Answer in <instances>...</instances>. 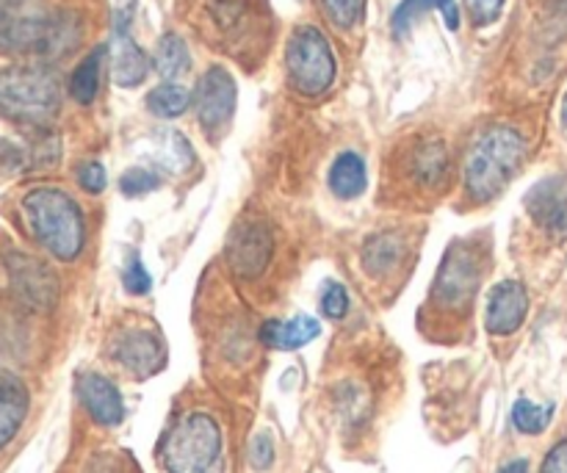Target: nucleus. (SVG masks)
<instances>
[{"label": "nucleus", "mask_w": 567, "mask_h": 473, "mask_svg": "<svg viewBox=\"0 0 567 473\" xmlns=\"http://www.w3.org/2000/svg\"><path fill=\"white\" fill-rule=\"evenodd\" d=\"M554 408L551 404H535L529 399H518L513 408V426L524 435H540L551 424Z\"/></svg>", "instance_id": "nucleus-25"}, {"label": "nucleus", "mask_w": 567, "mask_h": 473, "mask_svg": "<svg viewBox=\"0 0 567 473\" xmlns=\"http://www.w3.org/2000/svg\"><path fill=\"white\" fill-rule=\"evenodd\" d=\"M369 186V175H365V161L358 153L347 150L338 155L330 166V192L338 199H358Z\"/></svg>", "instance_id": "nucleus-16"}, {"label": "nucleus", "mask_w": 567, "mask_h": 473, "mask_svg": "<svg viewBox=\"0 0 567 473\" xmlns=\"http://www.w3.org/2000/svg\"><path fill=\"white\" fill-rule=\"evenodd\" d=\"M20 214L28 233L61 264H72L86 247L83 210L64 188L37 186L22 194Z\"/></svg>", "instance_id": "nucleus-1"}, {"label": "nucleus", "mask_w": 567, "mask_h": 473, "mask_svg": "<svg viewBox=\"0 0 567 473\" xmlns=\"http://www.w3.org/2000/svg\"><path fill=\"white\" fill-rule=\"evenodd\" d=\"M199 11L216 42L230 50H241L260 25V6L255 0H203Z\"/></svg>", "instance_id": "nucleus-8"}, {"label": "nucleus", "mask_w": 567, "mask_h": 473, "mask_svg": "<svg viewBox=\"0 0 567 473\" xmlns=\"http://www.w3.org/2000/svg\"><path fill=\"white\" fill-rule=\"evenodd\" d=\"M116 363L125 371H131L133 377L144 380V377H153L155 371L164 369L166 363V349L161 343V338L150 330H127L111 347Z\"/></svg>", "instance_id": "nucleus-9"}, {"label": "nucleus", "mask_w": 567, "mask_h": 473, "mask_svg": "<svg viewBox=\"0 0 567 473\" xmlns=\"http://www.w3.org/2000/svg\"><path fill=\"white\" fill-rule=\"evenodd\" d=\"M402 249H404V244L399 241L396 233H380V236H374L363 247L365 269L377 277L388 275V271L396 269L399 258H402Z\"/></svg>", "instance_id": "nucleus-21"}, {"label": "nucleus", "mask_w": 567, "mask_h": 473, "mask_svg": "<svg viewBox=\"0 0 567 473\" xmlns=\"http://www.w3.org/2000/svg\"><path fill=\"white\" fill-rule=\"evenodd\" d=\"M78 183H81V188L86 194L103 192L105 183H109L103 164H97V161H86V164L78 166Z\"/></svg>", "instance_id": "nucleus-30"}, {"label": "nucleus", "mask_w": 567, "mask_h": 473, "mask_svg": "<svg viewBox=\"0 0 567 473\" xmlns=\"http://www.w3.org/2000/svg\"><path fill=\"white\" fill-rule=\"evenodd\" d=\"M105 53H109V48H105V44H100V48H94L92 53H89L86 59L75 66V72H72V78H70V97L75 100V103L89 105L94 97H97L100 78H103Z\"/></svg>", "instance_id": "nucleus-19"}, {"label": "nucleus", "mask_w": 567, "mask_h": 473, "mask_svg": "<svg viewBox=\"0 0 567 473\" xmlns=\"http://www.w3.org/2000/svg\"><path fill=\"white\" fill-rule=\"evenodd\" d=\"M321 336V325L313 316H297L291 321L271 319L260 327V341L269 349H282V352H293L308 343H313Z\"/></svg>", "instance_id": "nucleus-14"}, {"label": "nucleus", "mask_w": 567, "mask_h": 473, "mask_svg": "<svg viewBox=\"0 0 567 473\" xmlns=\"http://www.w3.org/2000/svg\"><path fill=\"white\" fill-rule=\"evenodd\" d=\"M498 473H529V463L526 460H513V463L504 465Z\"/></svg>", "instance_id": "nucleus-34"}, {"label": "nucleus", "mask_w": 567, "mask_h": 473, "mask_svg": "<svg viewBox=\"0 0 567 473\" xmlns=\"http://www.w3.org/2000/svg\"><path fill=\"white\" fill-rule=\"evenodd\" d=\"M227 258L236 275L241 277H258L266 269L271 258V236L264 225L249 222V225L238 227L236 236L230 238L227 247Z\"/></svg>", "instance_id": "nucleus-11"}, {"label": "nucleus", "mask_w": 567, "mask_h": 473, "mask_svg": "<svg viewBox=\"0 0 567 473\" xmlns=\"http://www.w3.org/2000/svg\"><path fill=\"white\" fill-rule=\"evenodd\" d=\"M526 155V142L515 127L498 125L482 133L465 158V192L476 203L496 199L515 172L520 169Z\"/></svg>", "instance_id": "nucleus-3"}, {"label": "nucleus", "mask_w": 567, "mask_h": 473, "mask_svg": "<svg viewBox=\"0 0 567 473\" xmlns=\"http://www.w3.org/2000/svg\"><path fill=\"white\" fill-rule=\"evenodd\" d=\"M449 169V155L443 142H426L421 144L419 153L413 158V175L419 177V183L424 186H437V183L446 177Z\"/></svg>", "instance_id": "nucleus-24"}, {"label": "nucleus", "mask_w": 567, "mask_h": 473, "mask_svg": "<svg viewBox=\"0 0 567 473\" xmlns=\"http://www.w3.org/2000/svg\"><path fill=\"white\" fill-rule=\"evenodd\" d=\"M75 25L39 0H0V50L14 55H53L72 48Z\"/></svg>", "instance_id": "nucleus-2"}, {"label": "nucleus", "mask_w": 567, "mask_h": 473, "mask_svg": "<svg viewBox=\"0 0 567 473\" xmlns=\"http://www.w3.org/2000/svg\"><path fill=\"white\" fill-rule=\"evenodd\" d=\"M221 457V430L214 415H181L158 446V463L166 473H214Z\"/></svg>", "instance_id": "nucleus-5"}, {"label": "nucleus", "mask_w": 567, "mask_h": 473, "mask_svg": "<svg viewBox=\"0 0 567 473\" xmlns=\"http://www.w3.org/2000/svg\"><path fill=\"white\" fill-rule=\"evenodd\" d=\"M319 305H321V313H324L327 319H332V321L343 319V316L349 313L347 288H343L341 282H330V286L324 288V294H321Z\"/></svg>", "instance_id": "nucleus-28"}, {"label": "nucleus", "mask_w": 567, "mask_h": 473, "mask_svg": "<svg viewBox=\"0 0 567 473\" xmlns=\"http://www.w3.org/2000/svg\"><path fill=\"white\" fill-rule=\"evenodd\" d=\"M153 66L164 81H175V78L186 75L188 66H192V53H188V44L183 42V37H177L175 31L164 33L155 44Z\"/></svg>", "instance_id": "nucleus-20"}, {"label": "nucleus", "mask_w": 567, "mask_h": 473, "mask_svg": "<svg viewBox=\"0 0 567 473\" xmlns=\"http://www.w3.org/2000/svg\"><path fill=\"white\" fill-rule=\"evenodd\" d=\"M432 9L443 11V17H446V25L452 28V31H457L460 9L454 0H402L391 17L393 33H396V37H408L410 28L415 25V20H419V17H424L426 11H432Z\"/></svg>", "instance_id": "nucleus-18"}, {"label": "nucleus", "mask_w": 567, "mask_h": 473, "mask_svg": "<svg viewBox=\"0 0 567 473\" xmlns=\"http://www.w3.org/2000/svg\"><path fill=\"white\" fill-rule=\"evenodd\" d=\"M28 408H31V397L20 377L0 369V452L14 441L20 426L25 424Z\"/></svg>", "instance_id": "nucleus-13"}, {"label": "nucleus", "mask_w": 567, "mask_h": 473, "mask_svg": "<svg viewBox=\"0 0 567 473\" xmlns=\"http://www.w3.org/2000/svg\"><path fill=\"white\" fill-rule=\"evenodd\" d=\"M563 188H565V183L559 181V177H548V181L537 183V186L532 188L529 197H526V208H529L532 219H535L537 225L548 227L551 216L557 214L559 205L565 203Z\"/></svg>", "instance_id": "nucleus-23"}, {"label": "nucleus", "mask_w": 567, "mask_h": 473, "mask_svg": "<svg viewBox=\"0 0 567 473\" xmlns=\"http://www.w3.org/2000/svg\"><path fill=\"white\" fill-rule=\"evenodd\" d=\"M507 0H468V11L474 17V25H491L493 20L502 17V9Z\"/></svg>", "instance_id": "nucleus-31"}, {"label": "nucleus", "mask_w": 567, "mask_h": 473, "mask_svg": "<svg viewBox=\"0 0 567 473\" xmlns=\"http://www.w3.org/2000/svg\"><path fill=\"white\" fill-rule=\"evenodd\" d=\"M122 282H125L127 294H133V297H144V294H150V288H153V277L147 275V269H144V264L138 260V255H133V258L127 260Z\"/></svg>", "instance_id": "nucleus-29"}, {"label": "nucleus", "mask_w": 567, "mask_h": 473, "mask_svg": "<svg viewBox=\"0 0 567 473\" xmlns=\"http://www.w3.org/2000/svg\"><path fill=\"white\" fill-rule=\"evenodd\" d=\"M192 103L194 111H197V120L199 125H203V131L208 133L210 138L221 136V133L227 131V125L233 122L238 103V89L230 72L221 70V66H210V70L197 81Z\"/></svg>", "instance_id": "nucleus-7"}, {"label": "nucleus", "mask_w": 567, "mask_h": 473, "mask_svg": "<svg viewBox=\"0 0 567 473\" xmlns=\"http://www.w3.org/2000/svg\"><path fill=\"white\" fill-rule=\"evenodd\" d=\"M78 397H81L83 408L92 415V421H97L100 426H116L125 419L122 393L103 374H92L89 371V374L78 377Z\"/></svg>", "instance_id": "nucleus-12"}, {"label": "nucleus", "mask_w": 567, "mask_h": 473, "mask_svg": "<svg viewBox=\"0 0 567 473\" xmlns=\"http://www.w3.org/2000/svg\"><path fill=\"white\" fill-rule=\"evenodd\" d=\"M59 78L44 66H6L0 70V116L17 125L42 127L59 114Z\"/></svg>", "instance_id": "nucleus-4"}, {"label": "nucleus", "mask_w": 567, "mask_h": 473, "mask_svg": "<svg viewBox=\"0 0 567 473\" xmlns=\"http://www.w3.org/2000/svg\"><path fill=\"white\" fill-rule=\"evenodd\" d=\"M526 316H529V294H526L524 282L504 280L487 297V313L485 327L491 336H513L524 327Z\"/></svg>", "instance_id": "nucleus-10"}, {"label": "nucleus", "mask_w": 567, "mask_h": 473, "mask_svg": "<svg viewBox=\"0 0 567 473\" xmlns=\"http://www.w3.org/2000/svg\"><path fill=\"white\" fill-rule=\"evenodd\" d=\"M540 473H567V441H559L543 460Z\"/></svg>", "instance_id": "nucleus-32"}, {"label": "nucleus", "mask_w": 567, "mask_h": 473, "mask_svg": "<svg viewBox=\"0 0 567 473\" xmlns=\"http://www.w3.org/2000/svg\"><path fill=\"white\" fill-rule=\"evenodd\" d=\"M548 230H551L557 238H567V197L557 208V214L551 216V222H548Z\"/></svg>", "instance_id": "nucleus-33"}, {"label": "nucleus", "mask_w": 567, "mask_h": 473, "mask_svg": "<svg viewBox=\"0 0 567 473\" xmlns=\"http://www.w3.org/2000/svg\"><path fill=\"white\" fill-rule=\"evenodd\" d=\"M286 66L293 89L305 97H321L336 83V53L324 33L313 25H299L286 48Z\"/></svg>", "instance_id": "nucleus-6"}, {"label": "nucleus", "mask_w": 567, "mask_h": 473, "mask_svg": "<svg viewBox=\"0 0 567 473\" xmlns=\"http://www.w3.org/2000/svg\"><path fill=\"white\" fill-rule=\"evenodd\" d=\"M188 105H192V94L175 81H164L147 94V109L158 120H177V116L186 114Z\"/></svg>", "instance_id": "nucleus-22"}, {"label": "nucleus", "mask_w": 567, "mask_h": 473, "mask_svg": "<svg viewBox=\"0 0 567 473\" xmlns=\"http://www.w3.org/2000/svg\"><path fill=\"white\" fill-rule=\"evenodd\" d=\"M161 186L158 175L150 169H144V166H131V169L125 172V175L120 177V188L125 197L131 199H138V197H147L150 192H155V188Z\"/></svg>", "instance_id": "nucleus-27"}, {"label": "nucleus", "mask_w": 567, "mask_h": 473, "mask_svg": "<svg viewBox=\"0 0 567 473\" xmlns=\"http://www.w3.org/2000/svg\"><path fill=\"white\" fill-rule=\"evenodd\" d=\"M476 280V264L468 253L463 249H452L446 255V264H443L441 277H437V294H441L446 302H463L474 294Z\"/></svg>", "instance_id": "nucleus-15"}, {"label": "nucleus", "mask_w": 567, "mask_h": 473, "mask_svg": "<svg viewBox=\"0 0 567 473\" xmlns=\"http://www.w3.org/2000/svg\"><path fill=\"white\" fill-rule=\"evenodd\" d=\"M321 9H324L327 20L332 22L341 31L360 25L365 14V0H321Z\"/></svg>", "instance_id": "nucleus-26"}, {"label": "nucleus", "mask_w": 567, "mask_h": 473, "mask_svg": "<svg viewBox=\"0 0 567 473\" xmlns=\"http://www.w3.org/2000/svg\"><path fill=\"white\" fill-rule=\"evenodd\" d=\"M559 122H563V131H565V136H567V92H565V97H563V109H559Z\"/></svg>", "instance_id": "nucleus-35"}, {"label": "nucleus", "mask_w": 567, "mask_h": 473, "mask_svg": "<svg viewBox=\"0 0 567 473\" xmlns=\"http://www.w3.org/2000/svg\"><path fill=\"white\" fill-rule=\"evenodd\" d=\"M153 59L133 42L131 37H116V50H114V81L122 89H133L138 83H144Z\"/></svg>", "instance_id": "nucleus-17"}]
</instances>
